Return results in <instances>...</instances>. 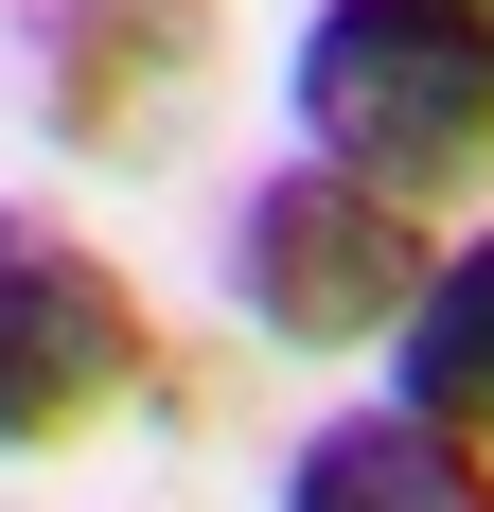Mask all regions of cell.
I'll list each match as a JSON object with an SVG mask.
<instances>
[{"mask_svg": "<svg viewBox=\"0 0 494 512\" xmlns=\"http://www.w3.org/2000/svg\"><path fill=\"white\" fill-rule=\"evenodd\" d=\"M265 512H494V460L442 442V424H406L389 389H371V407H336V424L283 442V495Z\"/></svg>", "mask_w": 494, "mask_h": 512, "instance_id": "5b68a950", "label": "cell"}, {"mask_svg": "<svg viewBox=\"0 0 494 512\" xmlns=\"http://www.w3.org/2000/svg\"><path fill=\"white\" fill-rule=\"evenodd\" d=\"M283 124L424 230L494 195V0H318L283 36Z\"/></svg>", "mask_w": 494, "mask_h": 512, "instance_id": "6da1fadb", "label": "cell"}, {"mask_svg": "<svg viewBox=\"0 0 494 512\" xmlns=\"http://www.w3.org/2000/svg\"><path fill=\"white\" fill-rule=\"evenodd\" d=\"M389 407L494 460V212L442 230V265H424V301H406V336H389Z\"/></svg>", "mask_w": 494, "mask_h": 512, "instance_id": "8992f818", "label": "cell"}, {"mask_svg": "<svg viewBox=\"0 0 494 512\" xmlns=\"http://www.w3.org/2000/svg\"><path fill=\"white\" fill-rule=\"evenodd\" d=\"M230 89V0H18V106L53 159H142L195 142V106Z\"/></svg>", "mask_w": 494, "mask_h": 512, "instance_id": "277c9868", "label": "cell"}, {"mask_svg": "<svg viewBox=\"0 0 494 512\" xmlns=\"http://www.w3.org/2000/svg\"><path fill=\"white\" fill-rule=\"evenodd\" d=\"M142 389H159L142 265L89 248L71 212H0V460H89Z\"/></svg>", "mask_w": 494, "mask_h": 512, "instance_id": "3957f363", "label": "cell"}, {"mask_svg": "<svg viewBox=\"0 0 494 512\" xmlns=\"http://www.w3.org/2000/svg\"><path fill=\"white\" fill-rule=\"evenodd\" d=\"M424 265H442L424 212L336 177V159H300V142L212 212V283H230V318L265 354H389L406 301H424Z\"/></svg>", "mask_w": 494, "mask_h": 512, "instance_id": "7a4b0ae2", "label": "cell"}]
</instances>
